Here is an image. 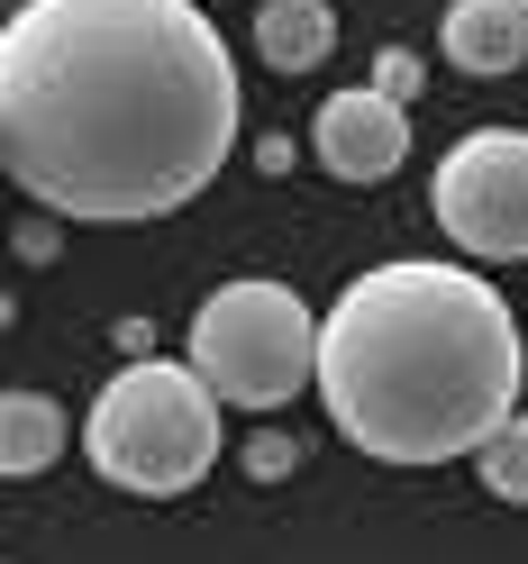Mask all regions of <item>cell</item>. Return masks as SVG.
<instances>
[{
    "mask_svg": "<svg viewBox=\"0 0 528 564\" xmlns=\"http://www.w3.org/2000/svg\"><path fill=\"white\" fill-rule=\"evenodd\" d=\"M192 373L219 392L228 410H292L320 373V319L292 282H219L192 310Z\"/></svg>",
    "mask_w": 528,
    "mask_h": 564,
    "instance_id": "277c9868",
    "label": "cell"
},
{
    "mask_svg": "<svg viewBox=\"0 0 528 564\" xmlns=\"http://www.w3.org/2000/svg\"><path fill=\"white\" fill-rule=\"evenodd\" d=\"M310 155H320V173H337V183H382V173H401V155H410V110L382 100L374 83L328 91L320 119H310Z\"/></svg>",
    "mask_w": 528,
    "mask_h": 564,
    "instance_id": "8992f818",
    "label": "cell"
},
{
    "mask_svg": "<svg viewBox=\"0 0 528 564\" xmlns=\"http://www.w3.org/2000/svg\"><path fill=\"white\" fill-rule=\"evenodd\" d=\"M219 392L192 365H119L100 382V401L83 419V455L100 482L137 491V501H183V491L219 465Z\"/></svg>",
    "mask_w": 528,
    "mask_h": 564,
    "instance_id": "3957f363",
    "label": "cell"
},
{
    "mask_svg": "<svg viewBox=\"0 0 528 564\" xmlns=\"http://www.w3.org/2000/svg\"><path fill=\"white\" fill-rule=\"evenodd\" d=\"M438 46H446L455 74L502 83V74H519V64H528V10H519V0H446Z\"/></svg>",
    "mask_w": 528,
    "mask_h": 564,
    "instance_id": "52a82bcc",
    "label": "cell"
},
{
    "mask_svg": "<svg viewBox=\"0 0 528 564\" xmlns=\"http://www.w3.org/2000/svg\"><path fill=\"white\" fill-rule=\"evenodd\" d=\"M374 91L410 110V100H419V55H401V46H392V55H374Z\"/></svg>",
    "mask_w": 528,
    "mask_h": 564,
    "instance_id": "8fae6325",
    "label": "cell"
},
{
    "mask_svg": "<svg viewBox=\"0 0 528 564\" xmlns=\"http://www.w3.org/2000/svg\"><path fill=\"white\" fill-rule=\"evenodd\" d=\"M429 209L474 264H528V128H474L429 173Z\"/></svg>",
    "mask_w": 528,
    "mask_h": 564,
    "instance_id": "5b68a950",
    "label": "cell"
},
{
    "mask_svg": "<svg viewBox=\"0 0 528 564\" xmlns=\"http://www.w3.org/2000/svg\"><path fill=\"white\" fill-rule=\"evenodd\" d=\"M256 55L273 64V74L328 64L337 55V10H328V0H273V10H256Z\"/></svg>",
    "mask_w": 528,
    "mask_h": 564,
    "instance_id": "9c48e42d",
    "label": "cell"
},
{
    "mask_svg": "<svg viewBox=\"0 0 528 564\" xmlns=\"http://www.w3.org/2000/svg\"><path fill=\"white\" fill-rule=\"evenodd\" d=\"M246 474H256V482H283V474H292V437H283V429L246 437Z\"/></svg>",
    "mask_w": 528,
    "mask_h": 564,
    "instance_id": "7c38bea8",
    "label": "cell"
},
{
    "mask_svg": "<svg viewBox=\"0 0 528 564\" xmlns=\"http://www.w3.org/2000/svg\"><path fill=\"white\" fill-rule=\"evenodd\" d=\"M528 337L474 264L392 256L320 319V401L346 446L382 465H455L519 419Z\"/></svg>",
    "mask_w": 528,
    "mask_h": 564,
    "instance_id": "7a4b0ae2",
    "label": "cell"
},
{
    "mask_svg": "<svg viewBox=\"0 0 528 564\" xmlns=\"http://www.w3.org/2000/svg\"><path fill=\"white\" fill-rule=\"evenodd\" d=\"M519 10H528V0H519Z\"/></svg>",
    "mask_w": 528,
    "mask_h": 564,
    "instance_id": "5bb4252c",
    "label": "cell"
},
{
    "mask_svg": "<svg viewBox=\"0 0 528 564\" xmlns=\"http://www.w3.org/2000/svg\"><path fill=\"white\" fill-rule=\"evenodd\" d=\"M474 474H483V491H492V501L528 510V410H519L510 429H502V437H492V446L474 455Z\"/></svg>",
    "mask_w": 528,
    "mask_h": 564,
    "instance_id": "30bf717a",
    "label": "cell"
},
{
    "mask_svg": "<svg viewBox=\"0 0 528 564\" xmlns=\"http://www.w3.org/2000/svg\"><path fill=\"white\" fill-rule=\"evenodd\" d=\"M256 10H273V0H256Z\"/></svg>",
    "mask_w": 528,
    "mask_h": 564,
    "instance_id": "4fadbf2b",
    "label": "cell"
},
{
    "mask_svg": "<svg viewBox=\"0 0 528 564\" xmlns=\"http://www.w3.org/2000/svg\"><path fill=\"white\" fill-rule=\"evenodd\" d=\"M64 446H74V419H64V401H46V392H10V401H0V474H10V482L46 474Z\"/></svg>",
    "mask_w": 528,
    "mask_h": 564,
    "instance_id": "ba28073f",
    "label": "cell"
},
{
    "mask_svg": "<svg viewBox=\"0 0 528 564\" xmlns=\"http://www.w3.org/2000/svg\"><path fill=\"white\" fill-rule=\"evenodd\" d=\"M237 119V55L192 0H19L0 28V164L55 219H173Z\"/></svg>",
    "mask_w": 528,
    "mask_h": 564,
    "instance_id": "6da1fadb",
    "label": "cell"
}]
</instances>
